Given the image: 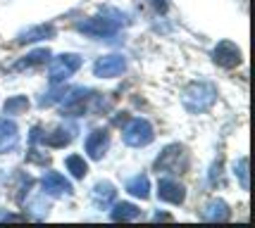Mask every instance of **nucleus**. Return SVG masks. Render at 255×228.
<instances>
[{
    "mask_svg": "<svg viewBox=\"0 0 255 228\" xmlns=\"http://www.w3.org/2000/svg\"><path fill=\"white\" fill-rule=\"evenodd\" d=\"M215 98H217V90L212 83H191L181 93V102L189 112H205L208 107H212Z\"/></svg>",
    "mask_w": 255,
    "mask_h": 228,
    "instance_id": "obj_1",
    "label": "nucleus"
},
{
    "mask_svg": "<svg viewBox=\"0 0 255 228\" xmlns=\"http://www.w3.org/2000/svg\"><path fill=\"white\" fill-rule=\"evenodd\" d=\"M186 166H189V154H186V150L181 145L165 148V152L157 157L155 162V169L162 171V174H181V171H186Z\"/></svg>",
    "mask_w": 255,
    "mask_h": 228,
    "instance_id": "obj_2",
    "label": "nucleus"
},
{
    "mask_svg": "<svg viewBox=\"0 0 255 228\" xmlns=\"http://www.w3.org/2000/svg\"><path fill=\"white\" fill-rule=\"evenodd\" d=\"M122 133H124V143L131 145V148H143L148 143H153V138H155L153 126L145 119H131Z\"/></svg>",
    "mask_w": 255,
    "mask_h": 228,
    "instance_id": "obj_3",
    "label": "nucleus"
},
{
    "mask_svg": "<svg viewBox=\"0 0 255 228\" xmlns=\"http://www.w3.org/2000/svg\"><path fill=\"white\" fill-rule=\"evenodd\" d=\"M79 67H81V57H77V55H60V57L53 60L50 72H48V78H50L53 86H57V83L67 81Z\"/></svg>",
    "mask_w": 255,
    "mask_h": 228,
    "instance_id": "obj_4",
    "label": "nucleus"
},
{
    "mask_svg": "<svg viewBox=\"0 0 255 228\" xmlns=\"http://www.w3.org/2000/svg\"><path fill=\"white\" fill-rule=\"evenodd\" d=\"M79 31L89 33V36H96V38H105V36H112L120 29V19H108V17H91V19H84V22L77 24Z\"/></svg>",
    "mask_w": 255,
    "mask_h": 228,
    "instance_id": "obj_5",
    "label": "nucleus"
},
{
    "mask_svg": "<svg viewBox=\"0 0 255 228\" xmlns=\"http://www.w3.org/2000/svg\"><path fill=\"white\" fill-rule=\"evenodd\" d=\"M124 69H127V62H124L122 55H105L93 65V74L100 76V78H115V76L122 74Z\"/></svg>",
    "mask_w": 255,
    "mask_h": 228,
    "instance_id": "obj_6",
    "label": "nucleus"
},
{
    "mask_svg": "<svg viewBox=\"0 0 255 228\" xmlns=\"http://www.w3.org/2000/svg\"><path fill=\"white\" fill-rule=\"evenodd\" d=\"M212 60L222 67V69H234V67L241 65V50H239L232 41H222V43H217V48H215Z\"/></svg>",
    "mask_w": 255,
    "mask_h": 228,
    "instance_id": "obj_7",
    "label": "nucleus"
},
{
    "mask_svg": "<svg viewBox=\"0 0 255 228\" xmlns=\"http://www.w3.org/2000/svg\"><path fill=\"white\" fill-rule=\"evenodd\" d=\"M157 195L162 202H169V205H181L184 202V197H186V190H184V185L177 183L174 178H162L160 183H157Z\"/></svg>",
    "mask_w": 255,
    "mask_h": 228,
    "instance_id": "obj_8",
    "label": "nucleus"
},
{
    "mask_svg": "<svg viewBox=\"0 0 255 228\" xmlns=\"http://www.w3.org/2000/svg\"><path fill=\"white\" fill-rule=\"evenodd\" d=\"M108 145H110V133L105 129L91 131L89 138H86V152H89L91 159H100L108 150Z\"/></svg>",
    "mask_w": 255,
    "mask_h": 228,
    "instance_id": "obj_9",
    "label": "nucleus"
},
{
    "mask_svg": "<svg viewBox=\"0 0 255 228\" xmlns=\"http://www.w3.org/2000/svg\"><path fill=\"white\" fill-rule=\"evenodd\" d=\"M41 185H43V193H48V195H55V197L69 195V193H72V183L67 181L65 176L57 174V171H45Z\"/></svg>",
    "mask_w": 255,
    "mask_h": 228,
    "instance_id": "obj_10",
    "label": "nucleus"
},
{
    "mask_svg": "<svg viewBox=\"0 0 255 228\" xmlns=\"http://www.w3.org/2000/svg\"><path fill=\"white\" fill-rule=\"evenodd\" d=\"M17 143H19V133H17L14 121L0 119V154H2V152L14 150Z\"/></svg>",
    "mask_w": 255,
    "mask_h": 228,
    "instance_id": "obj_11",
    "label": "nucleus"
},
{
    "mask_svg": "<svg viewBox=\"0 0 255 228\" xmlns=\"http://www.w3.org/2000/svg\"><path fill=\"white\" fill-rule=\"evenodd\" d=\"M200 217L205 221H224V219H229V207L224 200H210L200 209Z\"/></svg>",
    "mask_w": 255,
    "mask_h": 228,
    "instance_id": "obj_12",
    "label": "nucleus"
},
{
    "mask_svg": "<svg viewBox=\"0 0 255 228\" xmlns=\"http://www.w3.org/2000/svg\"><path fill=\"white\" fill-rule=\"evenodd\" d=\"M115 195H117V190L112 188V183L103 181V183H98L93 188V205L98 207V209H108L115 202Z\"/></svg>",
    "mask_w": 255,
    "mask_h": 228,
    "instance_id": "obj_13",
    "label": "nucleus"
},
{
    "mask_svg": "<svg viewBox=\"0 0 255 228\" xmlns=\"http://www.w3.org/2000/svg\"><path fill=\"white\" fill-rule=\"evenodd\" d=\"M141 217V209L131 202H117L112 209V219L115 221H133V219Z\"/></svg>",
    "mask_w": 255,
    "mask_h": 228,
    "instance_id": "obj_14",
    "label": "nucleus"
},
{
    "mask_svg": "<svg viewBox=\"0 0 255 228\" xmlns=\"http://www.w3.org/2000/svg\"><path fill=\"white\" fill-rule=\"evenodd\" d=\"M127 190H129L133 197L145 200V197L150 195V181H148V176H133V178H129V181H127Z\"/></svg>",
    "mask_w": 255,
    "mask_h": 228,
    "instance_id": "obj_15",
    "label": "nucleus"
},
{
    "mask_svg": "<svg viewBox=\"0 0 255 228\" xmlns=\"http://www.w3.org/2000/svg\"><path fill=\"white\" fill-rule=\"evenodd\" d=\"M65 166H67V171L74 176V178H84L86 171H89V164L84 162V157H81V154H69V157L65 159Z\"/></svg>",
    "mask_w": 255,
    "mask_h": 228,
    "instance_id": "obj_16",
    "label": "nucleus"
},
{
    "mask_svg": "<svg viewBox=\"0 0 255 228\" xmlns=\"http://www.w3.org/2000/svg\"><path fill=\"white\" fill-rule=\"evenodd\" d=\"M69 141H72V133H67L65 129H55L53 133L43 136V145H48V148H65Z\"/></svg>",
    "mask_w": 255,
    "mask_h": 228,
    "instance_id": "obj_17",
    "label": "nucleus"
},
{
    "mask_svg": "<svg viewBox=\"0 0 255 228\" xmlns=\"http://www.w3.org/2000/svg\"><path fill=\"white\" fill-rule=\"evenodd\" d=\"M48 57H50V53H48V50H33L31 55H26V57H24V60H19V62H17V65H14V69H26V67H33V65H41V62H45V60H48Z\"/></svg>",
    "mask_w": 255,
    "mask_h": 228,
    "instance_id": "obj_18",
    "label": "nucleus"
},
{
    "mask_svg": "<svg viewBox=\"0 0 255 228\" xmlns=\"http://www.w3.org/2000/svg\"><path fill=\"white\" fill-rule=\"evenodd\" d=\"M2 109H5V114H22L29 109V100H26V95H14L5 102Z\"/></svg>",
    "mask_w": 255,
    "mask_h": 228,
    "instance_id": "obj_19",
    "label": "nucleus"
},
{
    "mask_svg": "<svg viewBox=\"0 0 255 228\" xmlns=\"http://www.w3.org/2000/svg\"><path fill=\"white\" fill-rule=\"evenodd\" d=\"M55 29L53 26H38V29H31V31H26L19 38V43H33V41H38V38H45V36H53Z\"/></svg>",
    "mask_w": 255,
    "mask_h": 228,
    "instance_id": "obj_20",
    "label": "nucleus"
},
{
    "mask_svg": "<svg viewBox=\"0 0 255 228\" xmlns=\"http://www.w3.org/2000/svg\"><path fill=\"white\" fill-rule=\"evenodd\" d=\"M236 174L241 178V188L248 190V157H241L239 164H236Z\"/></svg>",
    "mask_w": 255,
    "mask_h": 228,
    "instance_id": "obj_21",
    "label": "nucleus"
}]
</instances>
